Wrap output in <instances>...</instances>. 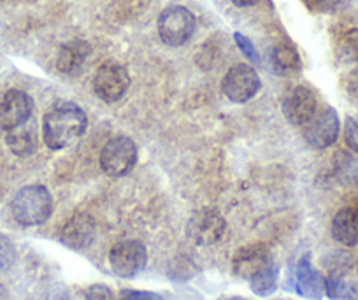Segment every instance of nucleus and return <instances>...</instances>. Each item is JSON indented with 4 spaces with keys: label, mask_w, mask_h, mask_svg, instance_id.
<instances>
[{
    "label": "nucleus",
    "mask_w": 358,
    "mask_h": 300,
    "mask_svg": "<svg viewBox=\"0 0 358 300\" xmlns=\"http://www.w3.org/2000/svg\"><path fill=\"white\" fill-rule=\"evenodd\" d=\"M88 127L86 113L71 100H58L43 118V141L50 150L60 151L74 144Z\"/></svg>",
    "instance_id": "nucleus-1"
},
{
    "label": "nucleus",
    "mask_w": 358,
    "mask_h": 300,
    "mask_svg": "<svg viewBox=\"0 0 358 300\" xmlns=\"http://www.w3.org/2000/svg\"><path fill=\"white\" fill-rule=\"evenodd\" d=\"M11 213L22 227L43 225L53 213V197L43 185L25 186L13 199Z\"/></svg>",
    "instance_id": "nucleus-2"
},
{
    "label": "nucleus",
    "mask_w": 358,
    "mask_h": 300,
    "mask_svg": "<svg viewBox=\"0 0 358 300\" xmlns=\"http://www.w3.org/2000/svg\"><path fill=\"white\" fill-rule=\"evenodd\" d=\"M195 16L183 6H169L158 16V36L167 46L179 48L194 37Z\"/></svg>",
    "instance_id": "nucleus-3"
},
{
    "label": "nucleus",
    "mask_w": 358,
    "mask_h": 300,
    "mask_svg": "<svg viewBox=\"0 0 358 300\" xmlns=\"http://www.w3.org/2000/svg\"><path fill=\"white\" fill-rule=\"evenodd\" d=\"M137 157V146L130 137H115L102 148L101 169L111 178H123L136 167Z\"/></svg>",
    "instance_id": "nucleus-4"
},
{
    "label": "nucleus",
    "mask_w": 358,
    "mask_h": 300,
    "mask_svg": "<svg viewBox=\"0 0 358 300\" xmlns=\"http://www.w3.org/2000/svg\"><path fill=\"white\" fill-rule=\"evenodd\" d=\"M130 88V74L127 67L116 62H106L97 69L94 78V92L102 102H118Z\"/></svg>",
    "instance_id": "nucleus-5"
},
{
    "label": "nucleus",
    "mask_w": 358,
    "mask_h": 300,
    "mask_svg": "<svg viewBox=\"0 0 358 300\" xmlns=\"http://www.w3.org/2000/svg\"><path fill=\"white\" fill-rule=\"evenodd\" d=\"M109 264L120 278H136L148 264V251L141 241H120L109 251Z\"/></svg>",
    "instance_id": "nucleus-6"
},
{
    "label": "nucleus",
    "mask_w": 358,
    "mask_h": 300,
    "mask_svg": "<svg viewBox=\"0 0 358 300\" xmlns=\"http://www.w3.org/2000/svg\"><path fill=\"white\" fill-rule=\"evenodd\" d=\"M260 86V76L248 64H237L230 67L222 81V90L225 97L236 104H244L253 99Z\"/></svg>",
    "instance_id": "nucleus-7"
},
{
    "label": "nucleus",
    "mask_w": 358,
    "mask_h": 300,
    "mask_svg": "<svg viewBox=\"0 0 358 300\" xmlns=\"http://www.w3.org/2000/svg\"><path fill=\"white\" fill-rule=\"evenodd\" d=\"M341 132V122L334 108H323L315 113L304 125V139L315 150H327L337 141Z\"/></svg>",
    "instance_id": "nucleus-8"
},
{
    "label": "nucleus",
    "mask_w": 358,
    "mask_h": 300,
    "mask_svg": "<svg viewBox=\"0 0 358 300\" xmlns=\"http://www.w3.org/2000/svg\"><path fill=\"white\" fill-rule=\"evenodd\" d=\"M227 222L215 209H199L187 223V236L199 246H211L223 237Z\"/></svg>",
    "instance_id": "nucleus-9"
},
{
    "label": "nucleus",
    "mask_w": 358,
    "mask_h": 300,
    "mask_svg": "<svg viewBox=\"0 0 358 300\" xmlns=\"http://www.w3.org/2000/svg\"><path fill=\"white\" fill-rule=\"evenodd\" d=\"M34 111V100L22 90H9L0 100V129L9 132L30 120Z\"/></svg>",
    "instance_id": "nucleus-10"
},
{
    "label": "nucleus",
    "mask_w": 358,
    "mask_h": 300,
    "mask_svg": "<svg viewBox=\"0 0 358 300\" xmlns=\"http://www.w3.org/2000/svg\"><path fill=\"white\" fill-rule=\"evenodd\" d=\"M318 111L316 93L308 86H297L283 100V115L290 125L304 127Z\"/></svg>",
    "instance_id": "nucleus-11"
},
{
    "label": "nucleus",
    "mask_w": 358,
    "mask_h": 300,
    "mask_svg": "<svg viewBox=\"0 0 358 300\" xmlns=\"http://www.w3.org/2000/svg\"><path fill=\"white\" fill-rule=\"evenodd\" d=\"M268 264H273L271 251L264 244H248V246L239 248L234 253L232 258V271L237 278L248 279L264 271Z\"/></svg>",
    "instance_id": "nucleus-12"
},
{
    "label": "nucleus",
    "mask_w": 358,
    "mask_h": 300,
    "mask_svg": "<svg viewBox=\"0 0 358 300\" xmlns=\"http://www.w3.org/2000/svg\"><path fill=\"white\" fill-rule=\"evenodd\" d=\"M95 220L86 213H76L67 223L64 225L60 232V241L64 246L71 248L74 251L86 250L95 239Z\"/></svg>",
    "instance_id": "nucleus-13"
},
{
    "label": "nucleus",
    "mask_w": 358,
    "mask_h": 300,
    "mask_svg": "<svg viewBox=\"0 0 358 300\" xmlns=\"http://www.w3.org/2000/svg\"><path fill=\"white\" fill-rule=\"evenodd\" d=\"M295 292L309 300H322L325 297V278L313 265L309 255H304L297 264Z\"/></svg>",
    "instance_id": "nucleus-14"
},
{
    "label": "nucleus",
    "mask_w": 358,
    "mask_h": 300,
    "mask_svg": "<svg viewBox=\"0 0 358 300\" xmlns=\"http://www.w3.org/2000/svg\"><path fill=\"white\" fill-rule=\"evenodd\" d=\"M90 55H92V48L85 41H71V43H65L60 48V53L57 58V67L62 74L74 76L79 74L85 67V64L88 62Z\"/></svg>",
    "instance_id": "nucleus-15"
},
{
    "label": "nucleus",
    "mask_w": 358,
    "mask_h": 300,
    "mask_svg": "<svg viewBox=\"0 0 358 300\" xmlns=\"http://www.w3.org/2000/svg\"><path fill=\"white\" fill-rule=\"evenodd\" d=\"M332 237L348 248L358 246V208L339 209L332 220Z\"/></svg>",
    "instance_id": "nucleus-16"
},
{
    "label": "nucleus",
    "mask_w": 358,
    "mask_h": 300,
    "mask_svg": "<svg viewBox=\"0 0 358 300\" xmlns=\"http://www.w3.org/2000/svg\"><path fill=\"white\" fill-rule=\"evenodd\" d=\"M6 143L16 157H30V155L36 153L37 146H39V132H37L36 125L30 123L29 120L23 125L9 130L8 136H6Z\"/></svg>",
    "instance_id": "nucleus-17"
},
{
    "label": "nucleus",
    "mask_w": 358,
    "mask_h": 300,
    "mask_svg": "<svg viewBox=\"0 0 358 300\" xmlns=\"http://www.w3.org/2000/svg\"><path fill=\"white\" fill-rule=\"evenodd\" d=\"M271 62L278 74H294L301 69V57L292 43H278L271 51Z\"/></svg>",
    "instance_id": "nucleus-18"
},
{
    "label": "nucleus",
    "mask_w": 358,
    "mask_h": 300,
    "mask_svg": "<svg viewBox=\"0 0 358 300\" xmlns=\"http://www.w3.org/2000/svg\"><path fill=\"white\" fill-rule=\"evenodd\" d=\"M336 53L337 58L344 64H357L358 62V25H350L339 29L336 34Z\"/></svg>",
    "instance_id": "nucleus-19"
},
{
    "label": "nucleus",
    "mask_w": 358,
    "mask_h": 300,
    "mask_svg": "<svg viewBox=\"0 0 358 300\" xmlns=\"http://www.w3.org/2000/svg\"><path fill=\"white\" fill-rule=\"evenodd\" d=\"M278 278H280V269L274 264H268L264 271L250 279L251 292L258 297L273 295L278 290Z\"/></svg>",
    "instance_id": "nucleus-20"
},
{
    "label": "nucleus",
    "mask_w": 358,
    "mask_h": 300,
    "mask_svg": "<svg viewBox=\"0 0 358 300\" xmlns=\"http://www.w3.org/2000/svg\"><path fill=\"white\" fill-rule=\"evenodd\" d=\"M323 265H325V269L329 271L330 278H343V276L350 271L351 258L348 257L346 253H343V251H334V253H330L329 257L323 260Z\"/></svg>",
    "instance_id": "nucleus-21"
},
{
    "label": "nucleus",
    "mask_w": 358,
    "mask_h": 300,
    "mask_svg": "<svg viewBox=\"0 0 358 300\" xmlns=\"http://www.w3.org/2000/svg\"><path fill=\"white\" fill-rule=\"evenodd\" d=\"M16 260L15 244L9 241V237L0 236V272L8 271L13 267Z\"/></svg>",
    "instance_id": "nucleus-22"
},
{
    "label": "nucleus",
    "mask_w": 358,
    "mask_h": 300,
    "mask_svg": "<svg viewBox=\"0 0 358 300\" xmlns=\"http://www.w3.org/2000/svg\"><path fill=\"white\" fill-rule=\"evenodd\" d=\"M346 2L348 0H302V4L313 13H332Z\"/></svg>",
    "instance_id": "nucleus-23"
},
{
    "label": "nucleus",
    "mask_w": 358,
    "mask_h": 300,
    "mask_svg": "<svg viewBox=\"0 0 358 300\" xmlns=\"http://www.w3.org/2000/svg\"><path fill=\"white\" fill-rule=\"evenodd\" d=\"M344 141L353 153H358V120L348 116L344 122Z\"/></svg>",
    "instance_id": "nucleus-24"
},
{
    "label": "nucleus",
    "mask_w": 358,
    "mask_h": 300,
    "mask_svg": "<svg viewBox=\"0 0 358 300\" xmlns=\"http://www.w3.org/2000/svg\"><path fill=\"white\" fill-rule=\"evenodd\" d=\"M234 41L237 43V46H239V50L243 51V55L246 58H250L253 64H260V55H258L257 48H255V44L251 43L248 37H244L241 32H236L234 34Z\"/></svg>",
    "instance_id": "nucleus-25"
},
{
    "label": "nucleus",
    "mask_w": 358,
    "mask_h": 300,
    "mask_svg": "<svg viewBox=\"0 0 358 300\" xmlns=\"http://www.w3.org/2000/svg\"><path fill=\"white\" fill-rule=\"evenodd\" d=\"M85 300H116L115 293L106 285H92L85 293Z\"/></svg>",
    "instance_id": "nucleus-26"
},
{
    "label": "nucleus",
    "mask_w": 358,
    "mask_h": 300,
    "mask_svg": "<svg viewBox=\"0 0 358 300\" xmlns=\"http://www.w3.org/2000/svg\"><path fill=\"white\" fill-rule=\"evenodd\" d=\"M120 300H162V297L157 295V293H153V292L127 288L120 293Z\"/></svg>",
    "instance_id": "nucleus-27"
},
{
    "label": "nucleus",
    "mask_w": 358,
    "mask_h": 300,
    "mask_svg": "<svg viewBox=\"0 0 358 300\" xmlns=\"http://www.w3.org/2000/svg\"><path fill=\"white\" fill-rule=\"evenodd\" d=\"M344 90L348 92V95L358 99V65L351 69L346 78H344Z\"/></svg>",
    "instance_id": "nucleus-28"
},
{
    "label": "nucleus",
    "mask_w": 358,
    "mask_h": 300,
    "mask_svg": "<svg viewBox=\"0 0 358 300\" xmlns=\"http://www.w3.org/2000/svg\"><path fill=\"white\" fill-rule=\"evenodd\" d=\"M344 300H358L357 285H350V283H348V290H346V295H344Z\"/></svg>",
    "instance_id": "nucleus-29"
},
{
    "label": "nucleus",
    "mask_w": 358,
    "mask_h": 300,
    "mask_svg": "<svg viewBox=\"0 0 358 300\" xmlns=\"http://www.w3.org/2000/svg\"><path fill=\"white\" fill-rule=\"evenodd\" d=\"M260 0H232V4L237 8H251V6L258 4Z\"/></svg>",
    "instance_id": "nucleus-30"
},
{
    "label": "nucleus",
    "mask_w": 358,
    "mask_h": 300,
    "mask_svg": "<svg viewBox=\"0 0 358 300\" xmlns=\"http://www.w3.org/2000/svg\"><path fill=\"white\" fill-rule=\"evenodd\" d=\"M6 299V290H4V286L0 285V300H4Z\"/></svg>",
    "instance_id": "nucleus-31"
},
{
    "label": "nucleus",
    "mask_w": 358,
    "mask_h": 300,
    "mask_svg": "<svg viewBox=\"0 0 358 300\" xmlns=\"http://www.w3.org/2000/svg\"><path fill=\"white\" fill-rule=\"evenodd\" d=\"M357 267H358V264H357Z\"/></svg>",
    "instance_id": "nucleus-32"
}]
</instances>
